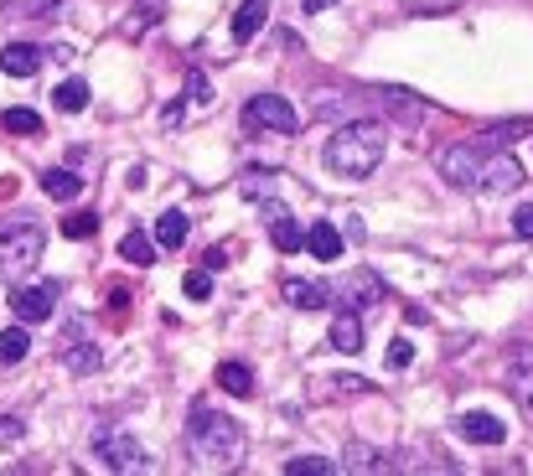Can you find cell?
<instances>
[{
  "instance_id": "cell-37",
  "label": "cell",
  "mask_w": 533,
  "mask_h": 476,
  "mask_svg": "<svg viewBox=\"0 0 533 476\" xmlns=\"http://www.w3.org/2000/svg\"><path fill=\"white\" fill-rule=\"evenodd\" d=\"M125 306H130V295L120 290V295H109V321H125Z\"/></svg>"
},
{
  "instance_id": "cell-7",
  "label": "cell",
  "mask_w": 533,
  "mask_h": 476,
  "mask_svg": "<svg viewBox=\"0 0 533 476\" xmlns=\"http://www.w3.org/2000/svg\"><path fill=\"white\" fill-rule=\"evenodd\" d=\"M327 295H332V301H337L342 311H358V316H363L368 306H378V301H383V280H378L373 270H352V275H342Z\"/></svg>"
},
{
  "instance_id": "cell-39",
  "label": "cell",
  "mask_w": 533,
  "mask_h": 476,
  "mask_svg": "<svg viewBox=\"0 0 533 476\" xmlns=\"http://www.w3.org/2000/svg\"><path fill=\"white\" fill-rule=\"evenodd\" d=\"M6 197H16V176H0V202Z\"/></svg>"
},
{
  "instance_id": "cell-21",
  "label": "cell",
  "mask_w": 533,
  "mask_h": 476,
  "mask_svg": "<svg viewBox=\"0 0 533 476\" xmlns=\"http://www.w3.org/2000/svg\"><path fill=\"white\" fill-rule=\"evenodd\" d=\"M52 109H63V114L88 109V83H83V78H63V83L52 88Z\"/></svg>"
},
{
  "instance_id": "cell-38",
  "label": "cell",
  "mask_w": 533,
  "mask_h": 476,
  "mask_svg": "<svg viewBox=\"0 0 533 476\" xmlns=\"http://www.w3.org/2000/svg\"><path fill=\"white\" fill-rule=\"evenodd\" d=\"M404 321H409V326H425L430 316H425V306H404Z\"/></svg>"
},
{
  "instance_id": "cell-23",
  "label": "cell",
  "mask_w": 533,
  "mask_h": 476,
  "mask_svg": "<svg viewBox=\"0 0 533 476\" xmlns=\"http://www.w3.org/2000/svg\"><path fill=\"white\" fill-rule=\"evenodd\" d=\"M0 130H6V135H42V114L37 109H6V114H0Z\"/></svg>"
},
{
  "instance_id": "cell-6",
  "label": "cell",
  "mask_w": 533,
  "mask_h": 476,
  "mask_svg": "<svg viewBox=\"0 0 533 476\" xmlns=\"http://www.w3.org/2000/svg\"><path fill=\"white\" fill-rule=\"evenodd\" d=\"M244 125L249 130H275V135H295L301 130V109L280 94H254L244 104Z\"/></svg>"
},
{
  "instance_id": "cell-18",
  "label": "cell",
  "mask_w": 533,
  "mask_h": 476,
  "mask_svg": "<svg viewBox=\"0 0 533 476\" xmlns=\"http://www.w3.org/2000/svg\"><path fill=\"white\" fill-rule=\"evenodd\" d=\"M280 301L301 306V311H321V306L332 301V295H327V285H311V280H285V285H280Z\"/></svg>"
},
{
  "instance_id": "cell-32",
  "label": "cell",
  "mask_w": 533,
  "mask_h": 476,
  "mask_svg": "<svg viewBox=\"0 0 533 476\" xmlns=\"http://www.w3.org/2000/svg\"><path fill=\"white\" fill-rule=\"evenodd\" d=\"M63 0H6V16H52Z\"/></svg>"
},
{
  "instance_id": "cell-15",
  "label": "cell",
  "mask_w": 533,
  "mask_h": 476,
  "mask_svg": "<svg viewBox=\"0 0 533 476\" xmlns=\"http://www.w3.org/2000/svg\"><path fill=\"white\" fill-rule=\"evenodd\" d=\"M264 21H270V0H244V6L233 11V42H254Z\"/></svg>"
},
{
  "instance_id": "cell-31",
  "label": "cell",
  "mask_w": 533,
  "mask_h": 476,
  "mask_svg": "<svg viewBox=\"0 0 533 476\" xmlns=\"http://www.w3.org/2000/svg\"><path fill=\"white\" fill-rule=\"evenodd\" d=\"M285 471L290 476H327V471H337L327 456H295V461H285Z\"/></svg>"
},
{
  "instance_id": "cell-25",
  "label": "cell",
  "mask_w": 533,
  "mask_h": 476,
  "mask_svg": "<svg viewBox=\"0 0 533 476\" xmlns=\"http://www.w3.org/2000/svg\"><path fill=\"white\" fill-rule=\"evenodd\" d=\"M342 466H347V471H383V466H389V456H378L373 445L352 440V445H347V456H342Z\"/></svg>"
},
{
  "instance_id": "cell-9",
  "label": "cell",
  "mask_w": 533,
  "mask_h": 476,
  "mask_svg": "<svg viewBox=\"0 0 533 476\" xmlns=\"http://www.w3.org/2000/svg\"><path fill=\"white\" fill-rule=\"evenodd\" d=\"M52 306H57V285H16L11 290V311L26 321V326H37V321H52Z\"/></svg>"
},
{
  "instance_id": "cell-5",
  "label": "cell",
  "mask_w": 533,
  "mask_h": 476,
  "mask_svg": "<svg viewBox=\"0 0 533 476\" xmlns=\"http://www.w3.org/2000/svg\"><path fill=\"white\" fill-rule=\"evenodd\" d=\"M487 151H492V145H482V140H461V145H446V151L435 156V171L446 176V182H451L456 192H477V171H482Z\"/></svg>"
},
{
  "instance_id": "cell-17",
  "label": "cell",
  "mask_w": 533,
  "mask_h": 476,
  "mask_svg": "<svg viewBox=\"0 0 533 476\" xmlns=\"http://www.w3.org/2000/svg\"><path fill=\"white\" fill-rule=\"evenodd\" d=\"M63 368H68L73 378H88V373H99V368H104V352H99L94 342H73V337H68V347H63Z\"/></svg>"
},
{
  "instance_id": "cell-28",
  "label": "cell",
  "mask_w": 533,
  "mask_h": 476,
  "mask_svg": "<svg viewBox=\"0 0 533 476\" xmlns=\"http://www.w3.org/2000/svg\"><path fill=\"white\" fill-rule=\"evenodd\" d=\"M120 254H125L130 264H151V259H156V244H151L145 233H125V238H120Z\"/></svg>"
},
{
  "instance_id": "cell-34",
  "label": "cell",
  "mask_w": 533,
  "mask_h": 476,
  "mask_svg": "<svg viewBox=\"0 0 533 476\" xmlns=\"http://www.w3.org/2000/svg\"><path fill=\"white\" fill-rule=\"evenodd\" d=\"M389 368H394V373H404V368H414V347H409L404 337H399V342L389 347Z\"/></svg>"
},
{
  "instance_id": "cell-36",
  "label": "cell",
  "mask_w": 533,
  "mask_h": 476,
  "mask_svg": "<svg viewBox=\"0 0 533 476\" xmlns=\"http://www.w3.org/2000/svg\"><path fill=\"white\" fill-rule=\"evenodd\" d=\"M21 440V420H0V445H16Z\"/></svg>"
},
{
  "instance_id": "cell-4",
  "label": "cell",
  "mask_w": 533,
  "mask_h": 476,
  "mask_svg": "<svg viewBox=\"0 0 533 476\" xmlns=\"http://www.w3.org/2000/svg\"><path fill=\"white\" fill-rule=\"evenodd\" d=\"M94 451H99V461H104L109 471H135V476L156 471V456L145 451L130 430H99V435H94Z\"/></svg>"
},
{
  "instance_id": "cell-8",
  "label": "cell",
  "mask_w": 533,
  "mask_h": 476,
  "mask_svg": "<svg viewBox=\"0 0 533 476\" xmlns=\"http://www.w3.org/2000/svg\"><path fill=\"white\" fill-rule=\"evenodd\" d=\"M518 182H523L518 156H513V151H487V161H482V171H477V192L502 197V192H518Z\"/></svg>"
},
{
  "instance_id": "cell-16",
  "label": "cell",
  "mask_w": 533,
  "mask_h": 476,
  "mask_svg": "<svg viewBox=\"0 0 533 476\" xmlns=\"http://www.w3.org/2000/svg\"><path fill=\"white\" fill-rule=\"evenodd\" d=\"M327 337H332L337 352H363V337H368V332H363V316H358V311L332 316V332H327Z\"/></svg>"
},
{
  "instance_id": "cell-19",
  "label": "cell",
  "mask_w": 533,
  "mask_h": 476,
  "mask_svg": "<svg viewBox=\"0 0 533 476\" xmlns=\"http://www.w3.org/2000/svg\"><path fill=\"white\" fill-rule=\"evenodd\" d=\"M42 192H47L52 202H73V197L83 192V176H78L73 166H57V171H42Z\"/></svg>"
},
{
  "instance_id": "cell-14",
  "label": "cell",
  "mask_w": 533,
  "mask_h": 476,
  "mask_svg": "<svg viewBox=\"0 0 533 476\" xmlns=\"http://www.w3.org/2000/svg\"><path fill=\"white\" fill-rule=\"evenodd\" d=\"M218 389L233 394V399H249L254 394V368L244 363V357H228V363H218Z\"/></svg>"
},
{
  "instance_id": "cell-10",
  "label": "cell",
  "mask_w": 533,
  "mask_h": 476,
  "mask_svg": "<svg viewBox=\"0 0 533 476\" xmlns=\"http://www.w3.org/2000/svg\"><path fill=\"white\" fill-rule=\"evenodd\" d=\"M508 389H513V399H518V409H523V420L533 425V347L523 352H513V368H508Z\"/></svg>"
},
{
  "instance_id": "cell-22",
  "label": "cell",
  "mask_w": 533,
  "mask_h": 476,
  "mask_svg": "<svg viewBox=\"0 0 533 476\" xmlns=\"http://www.w3.org/2000/svg\"><path fill=\"white\" fill-rule=\"evenodd\" d=\"M156 244H161V249H182V244H187V213H182V207L161 213V223H156Z\"/></svg>"
},
{
  "instance_id": "cell-35",
  "label": "cell",
  "mask_w": 533,
  "mask_h": 476,
  "mask_svg": "<svg viewBox=\"0 0 533 476\" xmlns=\"http://www.w3.org/2000/svg\"><path fill=\"white\" fill-rule=\"evenodd\" d=\"M513 233H518V238H533V202H523L518 213H513Z\"/></svg>"
},
{
  "instance_id": "cell-24",
  "label": "cell",
  "mask_w": 533,
  "mask_h": 476,
  "mask_svg": "<svg viewBox=\"0 0 533 476\" xmlns=\"http://www.w3.org/2000/svg\"><path fill=\"white\" fill-rule=\"evenodd\" d=\"M151 21H161V0H135V11H130V21H125V37L140 42L145 32H151Z\"/></svg>"
},
{
  "instance_id": "cell-33",
  "label": "cell",
  "mask_w": 533,
  "mask_h": 476,
  "mask_svg": "<svg viewBox=\"0 0 533 476\" xmlns=\"http://www.w3.org/2000/svg\"><path fill=\"white\" fill-rule=\"evenodd\" d=\"M182 290L192 295V301H207V295H213V280H207V270H192V275L182 280Z\"/></svg>"
},
{
  "instance_id": "cell-27",
  "label": "cell",
  "mask_w": 533,
  "mask_h": 476,
  "mask_svg": "<svg viewBox=\"0 0 533 476\" xmlns=\"http://www.w3.org/2000/svg\"><path fill=\"white\" fill-rule=\"evenodd\" d=\"M321 394H378L373 378H358V373H332L321 383Z\"/></svg>"
},
{
  "instance_id": "cell-40",
  "label": "cell",
  "mask_w": 533,
  "mask_h": 476,
  "mask_svg": "<svg viewBox=\"0 0 533 476\" xmlns=\"http://www.w3.org/2000/svg\"><path fill=\"white\" fill-rule=\"evenodd\" d=\"M332 6H337V0H306V11H311V16H321V11H332Z\"/></svg>"
},
{
  "instance_id": "cell-29",
  "label": "cell",
  "mask_w": 533,
  "mask_h": 476,
  "mask_svg": "<svg viewBox=\"0 0 533 476\" xmlns=\"http://www.w3.org/2000/svg\"><path fill=\"white\" fill-rule=\"evenodd\" d=\"M182 99H187V109H192V104L202 109L207 99H213V83H207V73H202V68H187V88H182Z\"/></svg>"
},
{
  "instance_id": "cell-12",
  "label": "cell",
  "mask_w": 533,
  "mask_h": 476,
  "mask_svg": "<svg viewBox=\"0 0 533 476\" xmlns=\"http://www.w3.org/2000/svg\"><path fill=\"white\" fill-rule=\"evenodd\" d=\"M264 218H270V238H275V249L280 254H295V249H306V233H301V223H295L285 207H275V202H264Z\"/></svg>"
},
{
  "instance_id": "cell-1",
  "label": "cell",
  "mask_w": 533,
  "mask_h": 476,
  "mask_svg": "<svg viewBox=\"0 0 533 476\" xmlns=\"http://www.w3.org/2000/svg\"><path fill=\"white\" fill-rule=\"evenodd\" d=\"M187 451L207 471H228V466L244 461V430H239V420H228L223 409L192 404L187 409Z\"/></svg>"
},
{
  "instance_id": "cell-3",
  "label": "cell",
  "mask_w": 533,
  "mask_h": 476,
  "mask_svg": "<svg viewBox=\"0 0 533 476\" xmlns=\"http://www.w3.org/2000/svg\"><path fill=\"white\" fill-rule=\"evenodd\" d=\"M42 249H47V228L37 218H6L0 223V270L11 280H26L42 264Z\"/></svg>"
},
{
  "instance_id": "cell-11",
  "label": "cell",
  "mask_w": 533,
  "mask_h": 476,
  "mask_svg": "<svg viewBox=\"0 0 533 476\" xmlns=\"http://www.w3.org/2000/svg\"><path fill=\"white\" fill-rule=\"evenodd\" d=\"M461 435L471 445H502V440H508V425H502L497 414H487V409H466L461 414Z\"/></svg>"
},
{
  "instance_id": "cell-20",
  "label": "cell",
  "mask_w": 533,
  "mask_h": 476,
  "mask_svg": "<svg viewBox=\"0 0 533 476\" xmlns=\"http://www.w3.org/2000/svg\"><path fill=\"white\" fill-rule=\"evenodd\" d=\"M306 249H311L321 264H332V259H342V233H337L332 223H311V228H306Z\"/></svg>"
},
{
  "instance_id": "cell-26",
  "label": "cell",
  "mask_w": 533,
  "mask_h": 476,
  "mask_svg": "<svg viewBox=\"0 0 533 476\" xmlns=\"http://www.w3.org/2000/svg\"><path fill=\"white\" fill-rule=\"evenodd\" d=\"M32 352V337H26V326H6V332H0V363H21V357Z\"/></svg>"
},
{
  "instance_id": "cell-2",
  "label": "cell",
  "mask_w": 533,
  "mask_h": 476,
  "mask_svg": "<svg viewBox=\"0 0 533 476\" xmlns=\"http://www.w3.org/2000/svg\"><path fill=\"white\" fill-rule=\"evenodd\" d=\"M383 151H389V130L378 119H352L327 140V166L337 176H373Z\"/></svg>"
},
{
  "instance_id": "cell-30",
  "label": "cell",
  "mask_w": 533,
  "mask_h": 476,
  "mask_svg": "<svg viewBox=\"0 0 533 476\" xmlns=\"http://www.w3.org/2000/svg\"><path fill=\"white\" fill-rule=\"evenodd\" d=\"M99 233V213H68L63 218V238H78V244H83V238H94Z\"/></svg>"
},
{
  "instance_id": "cell-13",
  "label": "cell",
  "mask_w": 533,
  "mask_h": 476,
  "mask_svg": "<svg viewBox=\"0 0 533 476\" xmlns=\"http://www.w3.org/2000/svg\"><path fill=\"white\" fill-rule=\"evenodd\" d=\"M0 68H6V78H32L42 68V47L32 42H11L6 52H0Z\"/></svg>"
}]
</instances>
